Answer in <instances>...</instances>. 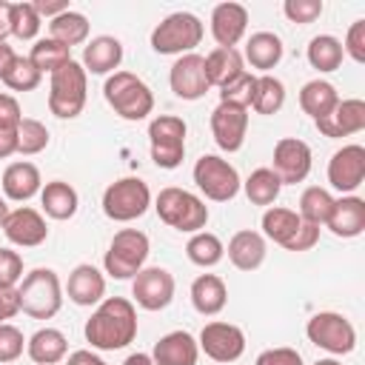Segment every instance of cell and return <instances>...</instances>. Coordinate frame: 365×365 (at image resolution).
Returning a JSON list of instances; mask_svg holds the SVG:
<instances>
[{
    "label": "cell",
    "instance_id": "1",
    "mask_svg": "<svg viewBox=\"0 0 365 365\" xmlns=\"http://www.w3.org/2000/svg\"><path fill=\"white\" fill-rule=\"evenodd\" d=\"M86 342L97 351H120L137 336V308L125 297H106L88 317Z\"/></svg>",
    "mask_w": 365,
    "mask_h": 365
},
{
    "label": "cell",
    "instance_id": "2",
    "mask_svg": "<svg viewBox=\"0 0 365 365\" xmlns=\"http://www.w3.org/2000/svg\"><path fill=\"white\" fill-rule=\"evenodd\" d=\"M154 208H157V217L168 228L182 231V234H197L208 222V205L197 194H191L185 188H177V185L163 188L154 200Z\"/></svg>",
    "mask_w": 365,
    "mask_h": 365
},
{
    "label": "cell",
    "instance_id": "3",
    "mask_svg": "<svg viewBox=\"0 0 365 365\" xmlns=\"http://www.w3.org/2000/svg\"><path fill=\"white\" fill-rule=\"evenodd\" d=\"M88 74L77 60H68L51 74L48 83V111L60 120H74L86 108Z\"/></svg>",
    "mask_w": 365,
    "mask_h": 365
},
{
    "label": "cell",
    "instance_id": "4",
    "mask_svg": "<svg viewBox=\"0 0 365 365\" xmlns=\"http://www.w3.org/2000/svg\"><path fill=\"white\" fill-rule=\"evenodd\" d=\"M20 311L31 319H51L63 305V285L51 268H34L17 285Z\"/></svg>",
    "mask_w": 365,
    "mask_h": 365
},
{
    "label": "cell",
    "instance_id": "5",
    "mask_svg": "<svg viewBox=\"0 0 365 365\" xmlns=\"http://www.w3.org/2000/svg\"><path fill=\"white\" fill-rule=\"evenodd\" d=\"M103 97L123 120H143L154 111L151 88L131 71H114L103 86Z\"/></svg>",
    "mask_w": 365,
    "mask_h": 365
},
{
    "label": "cell",
    "instance_id": "6",
    "mask_svg": "<svg viewBox=\"0 0 365 365\" xmlns=\"http://www.w3.org/2000/svg\"><path fill=\"white\" fill-rule=\"evenodd\" d=\"M202 20L191 11H174L151 31V48L157 54H191L202 40Z\"/></svg>",
    "mask_w": 365,
    "mask_h": 365
},
{
    "label": "cell",
    "instance_id": "7",
    "mask_svg": "<svg viewBox=\"0 0 365 365\" xmlns=\"http://www.w3.org/2000/svg\"><path fill=\"white\" fill-rule=\"evenodd\" d=\"M148 259V237L137 228H123L111 237L103 257L106 274L114 279H134Z\"/></svg>",
    "mask_w": 365,
    "mask_h": 365
},
{
    "label": "cell",
    "instance_id": "8",
    "mask_svg": "<svg viewBox=\"0 0 365 365\" xmlns=\"http://www.w3.org/2000/svg\"><path fill=\"white\" fill-rule=\"evenodd\" d=\"M151 205V188L140 177H123L103 191V214L114 222H131Z\"/></svg>",
    "mask_w": 365,
    "mask_h": 365
},
{
    "label": "cell",
    "instance_id": "9",
    "mask_svg": "<svg viewBox=\"0 0 365 365\" xmlns=\"http://www.w3.org/2000/svg\"><path fill=\"white\" fill-rule=\"evenodd\" d=\"M185 120L174 114H160L148 123L151 160L157 168H177L185 157Z\"/></svg>",
    "mask_w": 365,
    "mask_h": 365
},
{
    "label": "cell",
    "instance_id": "10",
    "mask_svg": "<svg viewBox=\"0 0 365 365\" xmlns=\"http://www.w3.org/2000/svg\"><path fill=\"white\" fill-rule=\"evenodd\" d=\"M194 182H197V188H200L208 200H214V202H228V200H234V197L240 194V185H242L237 168H234L228 160L217 157V154H202V157L194 163Z\"/></svg>",
    "mask_w": 365,
    "mask_h": 365
},
{
    "label": "cell",
    "instance_id": "11",
    "mask_svg": "<svg viewBox=\"0 0 365 365\" xmlns=\"http://www.w3.org/2000/svg\"><path fill=\"white\" fill-rule=\"evenodd\" d=\"M305 334L317 348H322L328 354H336V356L351 354L356 348V328L351 325V319H345L336 311L314 314L305 325Z\"/></svg>",
    "mask_w": 365,
    "mask_h": 365
},
{
    "label": "cell",
    "instance_id": "12",
    "mask_svg": "<svg viewBox=\"0 0 365 365\" xmlns=\"http://www.w3.org/2000/svg\"><path fill=\"white\" fill-rule=\"evenodd\" d=\"M197 345L214 362H237L245 354V334L234 322H205Z\"/></svg>",
    "mask_w": 365,
    "mask_h": 365
},
{
    "label": "cell",
    "instance_id": "13",
    "mask_svg": "<svg viewBox=\"0 0 365 365\" xmlns=\"http://www.w3.org/2000/svg\"><path fill=\"white\" fill-rule=\"evenodd\" d=\"M271 171L279 177L282 185H297L311 174V148L297 137H282L274 145V165Z\"/></svg>",
    "mask_w": 365,
    "mask_h": 365
},
{
    "label": "cell",
    "instance_id": "14",
    "mask_svg": "<svg viewBox=\"0 0 365 365\" xmlns=\"http://www.w3.org/2000/svg\"><path fill=\"white\" fill-rule=\"evenodd\" d=\"M131 297L145 311H163L174 299V277L160 265L143 268L131 282Z\"/></svg>",
    "mask_w": 365,
    "mask_h": 365
},
{
    "label": "cell",
    "instance_id": "15",
    "mask_svg": "<svg viewBox=\"0 0 365 365\" xmlns=\"http://www.w3.org/2000/svg\"><path fill=\"white\" fill-rule=\"evenodd\" d=\"M362 180H365V148L351 143L334 151V157L328 160V182L336 191L351 194L362 185Z\"/></svg>",
    "mask_w": 365,
    "mask_h": 365
},
{
    "label": "cell",
    "instance_id": "16",
    "mask_svg": "<svg viewBox=\"0 0 365 365\" xmlns=\"http://www.w3.org/2000/svg\"><path fill=\"white\" fill-rule=\"evenodd\" d=\"M211 134L222 151H228V154L240 151L245 143V134H248V108L220 103L211 111Z\"/></svg>",
    "mask_w": 365,
    "mask_h": 365
},
{
    "label": "cell",
    "instance_id": "17",
    "mask_svg": "<svg viewBox=\"0 0 365 365\" xmlns=\"http://www.w3.org/2000/svg\"><path fill=\"white\" fill-rule=\"evenodd\" d=\"M168 83L171 91L180 100H200L208 94V77H205V63L200 54H180V60L171 66L168 71Z\"/></svg>",
    "mask_w": 365,
    "mask_h": 365
},
{
    "label": "cell",
    "instance_id": "18",
    "mask_svg": "<svg viewBox=\"0 0 365 365\" xmlns=\"http://www.w3.org/2000/svg\"><path fill=\"white\" fill-rule=\"evenodd\" d=\"M3 234L11 245H20V248H37L46 242L48 237V225L43 220L40 211L29 208V205H20L14 211H9L6 217V225H3Z\"/></svg>",
    "mask_w": 365,
    "mask_h": 365
},
{
    "label": "cell",
    "instance_id": "19",
    "mask_svg": "<svg viewBox=\"0 0 365 365\" xmlns=\"http://www.w3.org/2000/svg\"><path fill=\"white\" fill-rule=\"evenodd\" d=\"M319 134L331 137V140H339V137H351L356 131L365 128V103L359 97H351V100H339L325 117L314 120Z\"/></svg>",
    "mask_w": 365,
    "mask_h": 365
},
{
    "label": "cell",
    "instance_id": "20",
    "mask_svg": "<svg viewBox=\"0 0 365 365\" xmlns=\"http://www.w3.org/2000/svg\"><path fill=\"white\" fill-rule=\"evenodd\" d=\"M248 29V9L242 3H220L211 11V34L220 48H234Z\"/></svg>",
    "mask_w": 365,
    "mask_h": 365
},
{
    "label": "cell",
    "instance_id": "21",
    "mask_svg": "<svg viewBox=\"0 0 365 365\" xmlns=\"http://www.w3.org/2000/svg\"><path fill=\"white\" fill-rule=\"evenodd\" d=\"M325 225L331 228L334 237H342V240L359 237L365 231V200L354 197V194L334 200V208H331Z\"/></svg>",
    "mask_w": 365,
    "mask_h": 365
},
{
    "label": "cell",
    "instance_id": "22",
    "mask_svg": "<svg viewBox=\"0 0 365 365\" xmlns=\"http://www.w3.org/2000/svg\"><path fill=\"white\" fill-rule=\"evenodd\" d=\"M66 291H68V299H71L74 305H83V308L100 305L103 297H106V277H103L94 265L83 262V265H77V268L68 274Z\"/></svg>",
    "mask_w": 365,
    "mask_h": 365
},
{
    "label": "cell",
    "instance_id": "23",
    "mask_svg": "<svg viewBox=\"0 0 365 365\" xmlns=\"http://www.w3.org/2000/svg\"><path fill=\"white\" fill-rule=\"evenodd\" d=\"M200 345L188 331H171L160 336V342L151 351L154 365H197Z\"/></svg>",
    "mask_w": 365,
    "mask_h": 365
},
{
    "label": "cell",
    "instance_id": "24",
    "mask_svg": "<svg viewBox=\"0 0 365 365\" xmlns=\"http://www.w3.org/2000/svg\"><path fill=\"white\" fill-rule=\"evenodd\" d=\"M228 259L234 268L240 271H257L262 262H265V237L259 231H251V228H242L237 231L231 240H228Z\"/></svg>",
    "mask_w": 365,
    "mask_h": 365
},
{
    "label": "cell",
    "instance_id": "25",
    "mask_svg": "<svg viewBox=\"0 0 365 365\" xmlns=\"http://www.w3.org/2000/svg\"><path fill=\"white\" fill-rule=\"evenodd\" d=\"M43 188V180H40V171L34 163L29 160H17L11 165H6L3 171V194L14 202H26L31 200L37 191Z\"/></svg>",
    "mask_w": 365,
    "mask_h": 365
},
{
    "label": "cell",
    "instance_id": "26",
    "mask_svg": "<svg viewBox=\"0 0 365 365\" xmlns=\"http://www.w3.org/2000/svg\"><path fill=\"white\" fill-rule=\"evenodd\" d=\"M123 63V43L117 37H108V34H100L94 37L86 48H83V68L86 74H111L114 68H120Z\"/></svg>",
    "mask_w": 365,
    "mask_h": 365
},
{
    "label": "cell",
    "instance_id": "27",
    "mask_svg": "<svg viewBox=\"0 0 365 365\" xmlns=\"http://www.w3.org/2000/svg\"><path fill=\"white\" fill-rule=\"evenodd\" d=\"M228 302V288L217 274H200L191 282V305L202 317H217Z\"/></svg>",
    "mask_w": 365,
    "mask_h": 365
},
{
    "label": "cell",
    "instance_id": "28",
    "mask_svg": "<svg viewBox=\"0 0 365 365\" xmlns=\"http://www.w3.org/2000/svg\"><path fill=\"white\" fill-rule=\"evenodd\" d=\"M26 351H29L31 362H37V365H57L68 356V339L57 328H40L26 342Z\"/></svg>",
    "mask_w": 365,
    "mask_h": 365
},
{
    "label": "cell",
    "instance_id": "29",
    "mask_svg": "<svg viewBox=\"0 0 365 365\" xmlns=\"http://www.w3.org/2000/svg\"><path fill=\"white\" fill-rule=\"evenodd\" d=\"M202 63H205V77H208V86H217V88H222V86H228L231 80H237L242 71H245V66H242V54L237 51V48H211L205 57H202Z\"/></svg>",
    "mask_w": 365,
    "mask_h": 365
},
{
    "label": "cell",
    "instance_id": "30",
    "mask_svg": "<svg viewBox=\"0 0 365 365\" xmlns=\"http://www.w3.org/2000/svg\"><path fill=\"white\" fill-rule=\"evenodd\" d=\"M40 205H43L46 217H51V220H71L77 214L80 197L68 182L51 180L40 188Z\"/></svg>",
    "mask_w": 365,
    "mask_h": 365
},
{
    "label": "cell",
    "instance_id": "31",
    "mask_svg": "<svg viewBox=\"0 0 365 365\" xmlns=\"http://www.w3.org/2000/svg\"><path fill=\"white\" fill-rule=\"evenodd\" d=\"M245 60L259 68V71H271L279 60H282V40L274 31H257L248 37L245 43Z\"/></svg>",
    "mask_w": 365,
    "mask_h": 365
},
{
    "label": "cell",
    "instance_id": "32",
    "mask_svg": "<svg viewBox=\"0 0 365 365\" xmlns=\"http://www.w3.org/2000/svg\"><path fill=\"white\" fill-rule=\"evenodd\" d=\"M48 37L57 40V43H63L66 48L80 46V43L88 40V17L68 9V11H63L60 17L48 20Z\"/></svg>",
    "mask_w": 365,
    "mask_h": 365
},
{
    "label": "cell",
    "instance_id": "33",
    "mask_svg": "<svg viewBox=\"0 0 365 365\" xmlns=\"http://www.w3.org/2000/svg\"><path fill=\"white\" fill-rule=\"evenodd\" d=\"M336 103H339V94H336V88L328 80H311L299 91V108L305 114H311L314 120L325 117Z\"/></svg>",
    "mask_w": 365,
    "mask_h": 365
},
{
    "label": "cell",
    "instance_id": "34",
    "mask_svg": "<svg viewBox=\"0 0 365 365\" xmlns=\"http://www.w3.org/2000/svg\"><path fill=\"white\" fill-rule=\"evenodd\" d=\"M299 225H302V220H299V214L291 211V208L271 205V208L262 214V234H265L268 240H274L277 245H282V248L291 242V237L299 231Z\"/></svg>",
    "mask_w": 365,
    "mask_h": 365
},
{
    "label": "cell",
    "instance_id": "35",
    "mask_svg": "<svg viewBox=\"0 0 365 365\" xmlns=\"http://www.w3.org/2000/svg\"><path fill=\"white\" fill-rule=\"evenodd\" d=\"M308 63H311V68H317V71H336L339 66H342V43L334 37V34H317L311 43H308Z\"/></svg>",
    "mask_w": 365,
    "mask_h": 365
},
{
    "label": "cell",
    "instance_id": "36",
    "mask_svg": "<svg viewBox=\"0 0 365 365\" xmlns=\"http://www.w3.org/2000/svg\"><path fill=\"white\" fill-rule=\"evenodd\" d=\"M185 254H188V259H191L194 265H200V268H214V265L225 257V245H222V240H220L217 234H211V231H197V234H191V240H188V245H185Z\"/></svg>",
    "mask_w": 365,
    "mask_h": 365
},
{
    "label": "cell",
    "instance_id": "37",
    "mask_svg": "<svg viewBox=\"0 0 365 365\" xmlns=\"http://www.w3.org/2000/svg\"><path fill=\"white\" fill-rule=\"evenodd\" d=\"M242 188H245V197L251 200V205H271L279 197L282 182L271 168H254L248 174V180L242 182Z\"/></svg>",
    "mask_w": 365,
    "mask_h": 365
},
{
    "label": "cell",
    "instance_id": "38",
    "mask_svg": "<svg viewBox=\"0 0 365 365\" xmlns=\"http://www.w3.org/2000/svg\"><path fill=\"white\" fill-rule=\"evenodd\" d=\"M29 60H31V66L40 71V74H54L60 66H66L68 60H71V48H66L63 43H57V40H51V37H43V40H37L34 46H31V54H29Z\"/></svg>",
    "mask_w": 365,
    "mask_h": 365
},
{
    "label": "cell",
    "instance_id": "39",
    "mask_svg": "<svg viewBox=\"0 0 365 365\" xmlns=\"http://www.w3.org/2000/svg\"><path fill=\"white\" fill-rule=\"evenodd\" d=\"M285 103V86L282 80L271 77V74H262L257 77V88H254V100H251V108L257 114H277Z\"/></svg>",
    "mask_w": 365,
    "mask_h": 365
},
{
    "label": "cell",
    "instance_id": "40",
    "mask_svg": "<svg viewBox=\"0 0 365 365\" xmlns=\"http://www.w3.org/2000/svg\"><path fill=\"white\" fill-rule=\"evenodd\" d=\"M331 208H334V197H331L325 188H319V185L305 188L302 197H299V220H302V222L325 225Z\"/></svg>",
    "mask_w": 365,
    "mask_h": 365
},
{
    "label": "cell",
    "instance_id": "41",
    "mask_svg": "<svg viewBox=\"0 0 365 365\" xmlns=\"http://www.w3.org/2000/svg\"><path fill=\"white\" fill-rule=\"evenodd\" d=\"M46 145H48V128L34 117H23V123L17 125V154L31 157L40 154Z\"/></svg>",
    "mask_w": 365,
    "mask_h": 365
},
{
    "label": "cell",
    "instance_id": "42",
    "mask_svg": "<svg viewBox=\"0 0 365 365\" xmlns=\"http://www.w3.org/2000/svg\"><path fill=\"white\" fill-rule=\"evenodd\" d=\"M43 17L31 3H11V34L17 40H34Z\"/></svg>",
    "mask_w": 365,
    "mask_h": 365
},
{
    "label": "cell",
    "instance_id": "43",
    "mask_svg": "<svg viewBox=\"0 0 365 365\" xmlns=\"http://www.w3.org/2000/svg\"><path fill=\"white\" fill-rule=\"evenodd\" d=\"M40 80H43V74L31 66L29 57H20V54H17L14 66L9 68V74L3 77V83H6L11 91H34V88L40 86Z\"/></svg>",
    "mask_w": 365,
    "mask_h": 365
},
{
    "label": "cell",
    "instance_id": "44",
    "mask_svg": "<svg viewBox=\"0 0 365 365\" xmlns=\"http://www.w3.org/2000/svg\"><path fill=\"white\" fill-rule=\"evenodd\" d=\"M254 88H257V77L242 71L237 80H231L228 86L220 88V103H228V106H240V108H248L251 100H254Z\"/></svg>",
    "mask_w": 365,
    "mask_h": 365
},
{
    "label": "cell",
    "instance_id": "45",
    "mask_svg": "<svg viewBox=\"0 0 365 365\" xmlns=\"http://www.w3.org/2000/svg\"><path fill=\"white\" fill-rule=\"evenodd\" d=\"M23 348H26L23 331L17 325H11V322H3L0 325V365H9L14 359H20Z\"/></svg>",
    "mask_w": 365,
    "mask_h": 365
},
{
    "label": "cell",
    "instance_id": "46",
    "mask_svg": "<svg viewBox=\"0 0 365 365\" xmlns=\"http://www.w3.org/2000/svg\"><path fill=\"white\" fill-rule=\"evenodd\" d=\"M282 11L291 23H314L322 14V0H285Z\"/></svg>",
    "mask_w": 365,
    "mask_h": 365
},
{
    "label": "cell",
    "instance_id": "47",
    "mask_svg": "<svg viewBox=\"0 0 365 365\" xmlns=\"http://www.w3.org/2000/svg\"><path fill=\"white\" fill-rule=\"evenodd\" d=\"M23 279V257L17 251L0 248V288H17Z\"/></svg>",
    "mask_w": 365,
    "mask_h": 365
},
{
    "label": "cell",
    "instance_id": "48",
    "mask_svg": "<svg viewBox=\"0 0 365 365\" xmlns=\"http://www.w3.org/2000/svg\"><path fill=\"white\" fill-rule=\"evenodd\" d=\"M342 51H345L351 60L365 63V20H354V23H351V29H348V34H345Z\"/></svg>",
    "mask_w": 365,
    "mask_h": 365
},
{
    "label": "cell",
    "instance_id": "49",
    "mask_svg": "<svg viewBox=\"0 0 365 365\" xmlns=\"http://www.w3.org/2000/svg\"><path fill=\"white\" fill-rule=\"evenodd\" d=\"M254 365H302V356H299L297 348L282 345V348H268V351H262Z\"/></svg>",
    "mask_w": 365,
    "mask_h": 365
},
{
    "label": "cell",
    "instance_id": "50",
    "mask_svg": "<svg viewBox=\"0 0 365 365\" xmlns=\"http://www.w3.org/2000/svg\"><path fill=\"white\" fill-rule=\"evenodd\" d=\"M319 240V225H311V222H302L299 231L291 237V242L285 245V251H311Z\"/></svg>",
    "mask_w": 365,
    "mask_h": 365
},
{
    "label": "cell",
    "instance_id": "51",
    "mask_svg": "<svg viewBox=\"0 0 365 365\" xmlns=\"http://www.w3.org/2000/svg\"><path fill=\"white\" fill-rule=\"evenodd\" d=\"M20 123H23L20 103L11 94H3L0 91V128H17Z\"/></svg>",
    "mask_w": 365,
    "mask_h": 365
},
{
    "label": "cell",
    "instance_id": "52",
    "mask_svg": "<svg viewBox=\"0 0 365 365\" xmlns=\"http://www.w3.org/2000/svg\"><path fill=\"white\" fill-rule=\"evenodd\" d=\"M14 314H20L17 288H0V325H3L6 319H11Z\"/></svg>",
    "mask_w": 365,
    "mask_h": 365
},
{
    "label": "cell",
    "instance_id": "53",
    "mask_svg": "<svg viewBox=\"0 0 365 365\" xmlns=\"http://www.w3.org/2000/svg\"><path fill=\"white\" fill-rule=\"evenodd\" d=\"M31 6L37 9L40 17H48V20H54V17H60L63 11H68V0H34Z\"/></svg>",
    "mask_w": 365,
    "mask_h": 365
},
{
    "label": "cell",
    "instance_id": "54",
    "mask_svg": "<svg viewBox=\"0 0 365 365\" xmlns=\"http://www.w3.org/2000/svg\"><path fill=\"white\" fill-rule=\"evenodd\" d=\"M17 154V128H0V160Z\"/></svg>",
    "mask_w": 365,
    "mask_h": 365
},
{
    "label": "cell",
    "instance_id": "55",
    "mask_svg": "<svg viewBox=\"0 0 365 365\" xmlns=\"http://www.w3.org/2000/svg\"><path fill=\"white\" fill-rule=\"evenodd\" d=\"M66 365H108L106 359H100L97 354H91V351H86V348H80V351H74V354H68V359H66Z\"/></svg>",
    "mask_w": 365,
    "mask_h": 365
},
{
    "label": "cell",
    "instance_id": "56",
    "mask_svg": "<svg viewBox=\"0 0 365 365\" xmlns=\"http://www.w3.org/2000/svg\"><path fill=\"white\" fill-rule=\"evenodd\" d=\"M9 34H11V3L0 0V43H6Z\"/></svg>",
    "mask_w": 365,
    "mask_h": 365
},
{
    "label": "cell",
    "instance_id": "57",
    "mask_svg": "<svg viewBox=\"0 0 365 365\" xmlns=\"http://www.w3.org/2000/svg\"><path fill=\"white\" fill-rule=\"evenodd\" d=\"M14 60H17L14 48H11V46H6V43H0V80L9 74V68L14 66Z\"/></svg>",
    "mask_w": 365,
    "mask_h": 365
},
{
    "label": "cell",
    "instance_id": "58",
    "mask_svg": "<svg viewBox=\"0 0 365 365\" xmlns=\"http://www.w3.org/2000/svg\"><path fill=\"white\" fill-rule=\"evenodd\" d=\"M123 365H154V359H151L148 354H131Z\"/></svg>",
    "mask_w": 365,
    "mask_h": 365
},
{
    "label": "cell",
    "instance_id": "59",
    "mask_svg": "<svg viewBox=\"0 0 365 365\" xmlns=\"http://www.w3.org/2000/svg\"><path fill=\"white\" fill-rule=\"evenodd\" d=\"M6 217H9V205H6V200L0 197V228L6 225Z\"/></svg>",
    "mask_w": 365,
    "mask_h": 365
},
{
    "label": "cell",
    "instance_id": "60",
    "mask_svg": "<svg viewBox=\"0 0 365 365\" xmlns=\"http://www.w3.org/2000/svg\"><path fill=\"white\" fill-rule=\"evenodd\" d=\"M314 365H342V362H336V359H317Z\"/></svg>",
    "mask_w": 365,
    "mask_h": 365
}]
</instances>
